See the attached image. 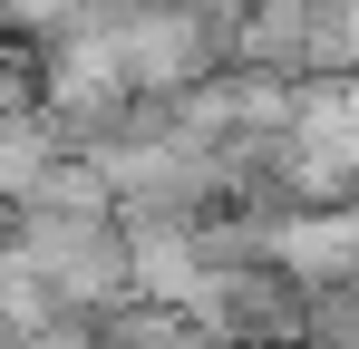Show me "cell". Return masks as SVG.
Returning a JSON list of instances; mask_svg holds the SVG:
<instances>
[{"instance_id":"1","label":"cell","mask_w":359,"mask_h":349,"mask_svg":"<svg viewBox=\"0 0 359 349\" xmlns=\"http://www.w3.org/2000/svg\"><path fill=\"white\" fill-rule=\"evenodd\" d=\"M29 349H78V340H29Z\"/></svg>"}]
</instances>
